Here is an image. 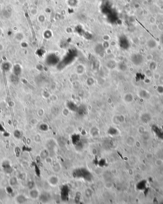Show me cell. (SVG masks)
Masks as SVG:
<instances>
[{"mask_svg": "<svg viewBox=\"0 0 163 204\" xmlns=\"http://www.w3.org/2000/svg\"><path fill=\"white\" fill-rule=\"evenodd\" d=\"M2 169L4 172L6 174H11L13 172V168L11 167L9 163L7 161H5L2 163Z\"/></svg>", "mask_w": 163, "mask_h": 204, "instance_id": "obj_1", "label": "cell"}, {"mask_svg": "<svg viewBox=\"0 0 163 204\" xmlns=\"http://www.w3.org/2000/svg\"><path fill=\"white\" fill-rule=\"evenodd\" d=\"M13 71L14 74L16 75L17 76H19L22 73V68L20 65H19V64H16L13 66Z\"/></svg>", "mask_w": 163, "mask_h": 204, "instance_id": "obj_2", "label": "cell"}, {"mask_svg": "<svg viewBox=\"0 0 163 204\" xmlns=\"http://www.w3.org/2000/svg\"><path fill=\"white\" fill-rule=\"evenodd\" d=\"M2 67L3 70L5 72H8L13 69V65H12V63L9 62H5L2 63Z\"/></svg>", "mask_w": 163, "mask_h": 204, "instance_id": "obj_3", "label": "cell"}, {"mask_svg": "<svg viewBox=\"0 0 163 204\" xmlns=\"http://www.w3.org/2000/svg\"><path fill=\"white\" fill-rule=\"evenodd\" d=\"M17 202L19 204H23L27 202L26 197L23 195H19L17 197Z\"/></svg>", "mask_w": 163, "mask_h": 204, "instance_id": "obj_4", "label": "cell"}, {"mask_svg": "<svg viewBox=\"0 0 163 204\" xmlns=\"http://www.w3.org/2000/svg\"><path fill=\"white\" fill-rule=\"evenodd\" d=\"M10 79L12 83L14 84H17L19 82V76H17L14 74H13L11 76H10Z\"/></svg>", "mask_w": 163, "mask_h": 204, "instance_id": "obj_5", "label": "cell"}, {"mask_svg": "<svg viewBox=\"0 0 163 204\" xmlns=\"http://www.w3.org/2000/svg\"><path fill=\"white\" fill-rule=\"evenodd\" d=\"M30 196L33 198H36L38 196V192L36 190H33L30 191Z\"/></svg>", "mask_w": 163, "mask_h": 204, "instance_id": "obj_6", "label": "cell"}, {"mask_svg": "<svg viewBox=\"0 0 163 204\" xmlns=\"http://www.w3.org/2000/svg\"><path fill=\"white\" fill-rule=\"evenodd\" d=\"M18 181L16 177H12L10 180V184L12 186H15L17 184Z\"/></svg>", "mask_w": 163, "mask_h": 204, "instance_id": "obj_7", "label": "cell"}, {"mask_svg": "<svg viewBox=\"0 0 163 204\" xmlns=\"http://www.w3.org/2000/svg\"><path fill=\"white\" fill-rule=\"evenodd\" d=\"M14 136L16 138H17V139H19L21 137V132L20 131H19L18 130H15L14 131Z\"/></svg>", "mask_w": 163, "mask_h": 204, "instance_id": "obj_8", "label": "cell"}, {"mask_svg": "<svg viewBox=\"0 0 163 204\" xmlns=\"http://www.w3.org/2000/svg\"><path fill=\"white\" fill-rule=\"evenodd\" d=\"M6 191L9 194H12L13 192V189L11 187H8L6 188Z\"/></svg>", "mask_w": 163, "mask_h": 204, "instance_id": "obj_9", "label": "cell"}, {"mask_svg": "<svg viewBox=\"0 0 163 204\" xmlns=\"http://www.w3.org/2000/svg\"><path fill=\"white\" fill-rule=\"evenodd\" d=\"M33 183L32 182H30L28 183V186L29 187V188L30 189H32L33 188Z\"/></svg>", "mask_w": 163, "mask_h": 204, "instance_id": "obj_10", "label": "cell"}, {"mask_svg": "<svg viewBox=\"0 0 163 204\" xmlns=\"http://www.w3.org/2000/svg\"><path fill=\"white\" fill-rule=\"evenodd\" d=\"M0 131H1L2 132L4 131V128L1 124H0Z\"/></svg>", "mask_w": 163, "mask_h": 204, "instance_id": "obj_11", "label": "cell"}]
</instances>
